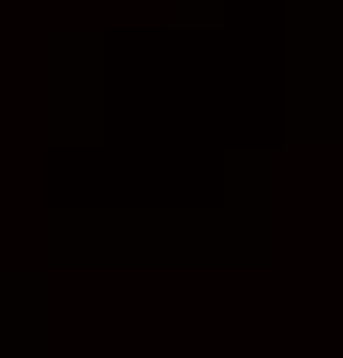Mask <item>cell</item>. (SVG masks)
Returning <instances> with one entry per match:
<instances>
[]
</instances>
